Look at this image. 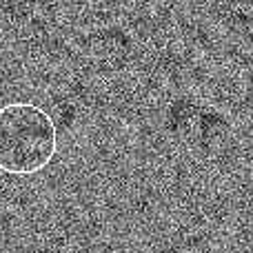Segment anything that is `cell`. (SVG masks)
<instances>
[{"label":"cell","mask_w":253,"mask_h":253,"mask_svg":"<svg viewBox=\"0 0 253 253\" xmlns=\"http://www.w3.org/2000/svg\"><path fill=\"white\" fill-rule=\"evenodd\" d=\"M58 131L51 116L31 102L0 107V169L11 175H34L53 160Z\"/></svg>","instance_id":"6da1fadb"}]
</instances>
